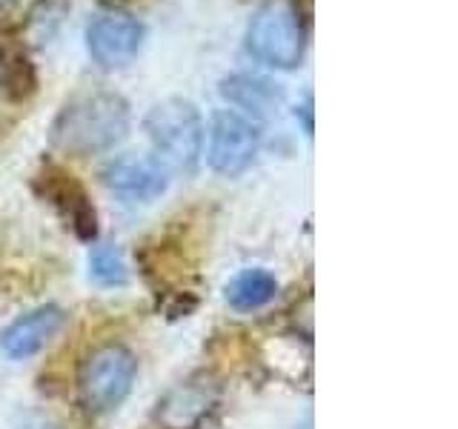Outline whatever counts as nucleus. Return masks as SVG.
Segmentation results:
<instances>
[{
  "instance_id": "1",
  "label": "nucleus",
  "mask_w": 458,
  "mask_h": 429,
  "mask_svg": "<svg viewBox=\"0 0 458 429\" xmlns=\"http://www.w3.org/2000/svg\"><path fill=\"white\" fill-rule=\"evenodd\" d=\"M129 132V104L112 89L72 95L49 126V143L64 155H98L121 143Z\"/></svg>"
},
{
  "instance_id": "2",
  "label": "nucleus",
  "mask_w": 458,
  "mask_h": 429,
  "mask_svg": "<svg viewBox=\"0 0 458 429\" xmlns=\"http://www.w3.org/2000/svg\"><path fill=\"white\" fill-rule=\"evenodd\" d=\"M152 143V157L166 172H192L204 155V118L186 97H166L155 104L143 121Z\"/></svg>"
},
{
  "instance_id": "3",
  "label": "nucleus",
  "mask_w": 458,
  "mask_h": 429,
  "mask_svg": "<svg viewBox=\"0 0 458 429\" xmlns=\"http://www.w3.org/2000/svg\"><path fill=\"white\" fill-rule=\"evenodd\" d=\"M307 23L290 0H267L247 26V49L272 69H298L304 61Z\"/></svg>"
},
{
  "instance_id": "4",
  "label": "nucleus",
  "mask_w": 458,
  "mask_h": 429,
  "mask_svg": "<svg viewBox=\"0 0 458 429\" xmlns=\"http://www.w3.org/2000/svg\"><path fill=\"white\" fill-rule=\"evenodd\" d=\"M138 358L123 343H104L83 358L78 372V395L86 412L106 415L118 409L132 392Z\"/></svg>"
},
{
  "instance_id": "5",
  "label": "nucleus",
  "mask_w": 458,
  "mask_h": 429,
  "mask_svg": "<svg viewBox=\"0 0 458 429\" xmlns=\"http://www.w3.org/2000/svg\"><path fill=\"white\" fill-rule=\"evenodd\" d=\"M258 149H261V126L247 114L238 112H215L209 126V149L207 161L218 175L235 178L250 169Z\"/></svg>"
},
{
  "instance_id": "6",
  "label": "nucleus",
  "mask_w": 458,
  "mask_h": 429,
  "mask_svg": "<svg viewBox=\"0 0 458 429\" xmlns=\"http://www.w3.org/2000/svg\"><path fill=\"white\" fill-rule=\"evenodd\" d=\"M147 29L123 9L100 12L86 26V49L100 69L126 66L143 46Z\"/></svg>"
},
{
  "instance_id": "7",
  "label": "nucleus",
  "mask_w": 458,
  "mask_h": 429,
  "mask_svg": "<svg viewBox=\"0 0 458 429\" xmlns=\"http://www.w3.org/2000/svg\"><path fill=\"white\" fill-rule=\"evenodd\" d=\"M0 89L14 104H26L38 92V69L12 6H0Z\"/></svg>"
},
{
  "instance_id": "8",
  "label": "nucleus",
  "mask_w": 458,
  "mask_h": 429,
  "mask_svg": "<svg viewBox=\"0 0 458 429\" xmlns=\"http://www.w3.org/2000/svg\"><path fill=\"white\" fill-rule=\"evenodd\" d=\"M100 181L109 192L138 204V200H152L166 189L169 172L149 155H121L104 166Z\"/></svg>"
},
{
  "instance_id": "9",
  "label": "nucleus",
  "mask_w": 458,
  "mask_h": 429,
  "mask_svg": "<svg viewBox=\"0 0 458 429\" xmlns=\"http://www.w3.org/2000/svg\"><path fill=\"white\" fill-rule=\"evenodd\" d=\"M40 186H43V195H47L52 204L61 209L72 229L78 232V238L83 240H92L98 235V214L89 195H86L83 186L75 181L72 172H66L64 166H47L40 175Z\"/></svg>"
},
{
  "instance_id": "10",
  "label": "nucleus",
  "mask_w": 458,
  "mask_h": 429,
  "mask_svg": "<svg viewBox=\"0 0 458 429\" xmlns=\"http://www.w3.org/2000/svg\"><path fill=\"white\" fill-rule=\"evenodd\" d=\"M66 324V315L61 307H38L32 312L21 315L0 332V349L9 358H29L40 352L47 343L61 332Z\"/></svg>"
},
{
  "instance_id": "11",
  "label": "nucleus",
  "mask_w": 458,
  "mask_h": 429,
  "mask_svg": "<svg viewBox=\"0 0 458 429\" xmlns=\"http://www.w3.org/2000/svg\"><path fill=\"white\" fill-rule=\"evenodd\" d=\"M221 95L233 106L243 109L250 118H267L284 100V89L264 75H250V72H238L221 80Z\"/></svg>"
},
{
  "instance_id": "12",
  "label": "nucleus",
  "mask_w": 458,
  "mask_h": 429,
  "mask_svg": "<svg viewBox=\"0 0 458 429\" xmlns=\"http://www.w3.org/2000/svg\"><path fill=\"white\" fill-rule=\"evenodd\" d=\"M212 404H215L212 383L186 381L166 395L161 409H157V421L166 429H192L200 424V418L209 412Z\"/></svg>"
},
{
  "instance_id": "13",
  "label": "nucleus",
  "mask_w": 458,
  "mask_h": 429,
  "mask_svg": "<svg viewBox=\"0 0 458 429\" xmlns=\"http://www.w3.org/2000/svg\"><path fill=\"white\" fill-rule=\"evenodd\" d=\"M229 307H235L241 312H250V309H261L267 307L272 298L278 295V281L272 272L255 266V269H243L241 275H235L233 281L226 283L224 290Z\"/></svg>"
},
{
  "instance_id": "14",
  "label": "nucleus",
  "mask_w": 458,
  "mask_h": 429,
  "mask_svg": "<svg viewBox=\"0 0 458 429\" xmlns=\"http://www.w3.org/2000/svg\"><path fill=\"white\" fill-rule=\"evenodd\" d=\"M89 278L98 286H123L129 281L123 252L114 243H95L89 249Z\"/></svg>"
},
{
  "instance_id": "15",
  "label": "nucleus",
  "mask_w": 458,
  "mask_h": 429,
  "mask_svg": "<svg viewBox=\"0 0 458 429\" xmlns=\"http://www.w3.org/2000/svg\"><path fill=\"white\" fill-rule=\"evenodd\" d=\"M293 6L298 9V14L304 18V23L310 26V21H312V0H293Z\"/></svg>"
},
{
  "instance_id": "16",
  "label": "nucleus",
  "mask_w": 458,
  "mask_h": 429,
  "mask_svg": "<svg viewBox=\"0 0 458 429\" xmlns=\"http://www.w3.org/2000/svg\"><path fill=\"white\" fill-rule=\"evenodd\" d=\"M21 429H55V426L49 421H43V418H29V421L21 424Z\"/></svg>"
}]
</instances>
